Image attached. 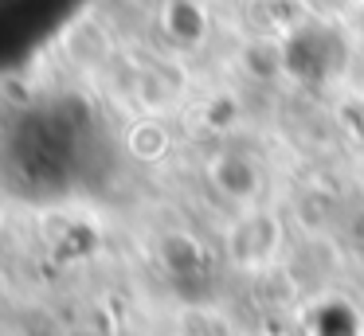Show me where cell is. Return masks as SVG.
<instances>
[{
    "instance_id": "cell-1",
    "label": "cell",
    "mask_w": 364,
    "mask_h": 336,
    "mask_svg": "<svg viewBox=\"0 0 364 336\" xmlns=\"http://www.w3.org/2000/svg\"><path fill=\"white\" fill-rule=\"evenodd\" d=\"M282 239H286L282 219L262 203H251V207H239V215L231 219L223 246H228V258L239 270H262L282 250Z\"/></svg>"
},
{
    "instance_id": "cell-2",
    "label": "cell",
    "mask_w": 364,
    "mask_h": 336,
    "mask_svg": "<svg viewBox=\"0 0 364 336\" xmlns=\"http://www.w3.org/2000/svg\"><path fill=\"white\" fill-rule=\"evenodd\" d=\"M208 180H212V188L223 200L239 203V207L259 203L262 184H267L259 156L243 153V148H220V153L208 161Z\"/></svg>"
},
{
    "instance_id": "cell-3",
    "label": "cell",
    "mask_w": 364,
    "mask_h": 336,
    "mask_svg": "<svg viewBox=\"0 0 364 336\" xmlns=\"http://www.w3.org/2000/svg\"><path fill=\"white\" fill-rule=\"evenodd\" d=\"M161 31L181 51L200 47L208 39V31H212L208 4L204 0H165V8H161Z\"/></svg>"
},
{
    "instance_id": "cell-4",
    "label": "cell",
    "mask_w": 364,
    "mask_h": 336,
    "mask_svg": "<svg viewBox=\"0 0 364 336\" xmlns=\"http://www.w3.org/2000/svg\"><path fill=\"white\" fill-rule=\"evenodd\" d=\"M126 148H129L134 161L157 164V161H165L168 148H173V133H168L165 121H157V117H137L126 129Z\"/></svg>"
}]
</instances>
